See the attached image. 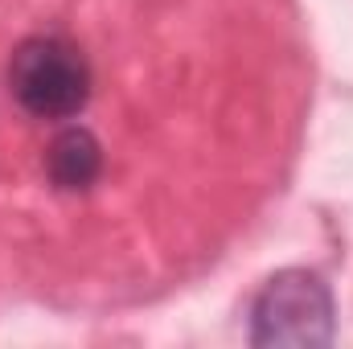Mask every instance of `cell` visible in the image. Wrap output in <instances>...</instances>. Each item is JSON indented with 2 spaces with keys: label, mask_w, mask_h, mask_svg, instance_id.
I'll return each instance as SVG.
<instances>
[{
  "label": "cell",
  "mask_w": 353,
  "mask_h": 349,
  "mask_svg": "<svg viewBox=\"0 0 353 349\" xmlns=\"http://www.w3.org/2000/svg\"><path fill=\"white\" fill-rule=\"evenodd\" d=\"M103 173V144L87 128H62L46 148V177L62 193H87Z\"/></svg>",
  "instance_id": "3957f363"
},
{
  "label": "cell",
  "mask_w": 353,
  "mask_h": 349,
  "mask_svg": "<svg viewBox=\"0 0 353 349\" xmlns=\"http://www.w3.org/2000/svg\"><path fill=\"white\" fill-rule=\"evenodd\" d=\"M90 87L87 54L58 33L25 37L8 58V90L33 119H74L90 103Z\"/></svg>",
  "instance_id": "7a4b0ae2"
},
{
  "label": "cell",
  "mask_w": 353,
  "mask_h": 349,
  "mask_svg": "<svg viewBox=\"0 0 353 349\" xmlns=\"http://www.w3.org/2000/svg\"><path fill=\"white\" fill-rule=\"evenodd\" d=\"M337 333V304L316 271L283 267L251 300V346L325 349Z\"/></svg>",
  "instance_id": "6da1fadb"
}]
</instances>
